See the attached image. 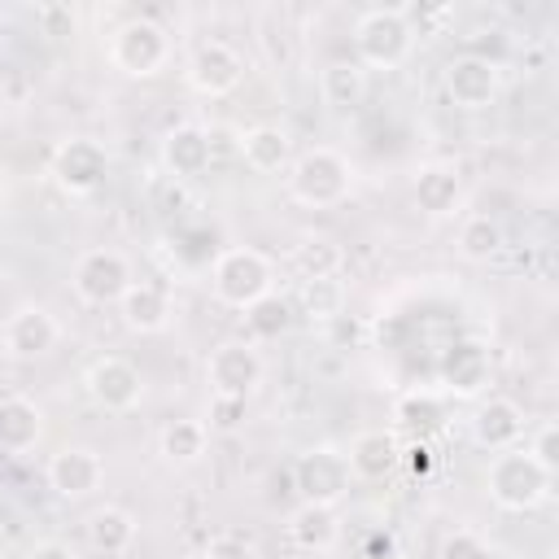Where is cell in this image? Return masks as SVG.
Masks as SVG:
<instances>
[{"instance_id": "6da1fadb", "label": "cell", "mask_w": 559, "mask_h": 559, "mask_svg": "<svg viewBox=\"0 0 559 559\" xmlns=\"http://www.w3.org/2000/svg\"><path fill=\"white\" fill-rule=\"evenodd\" d=\"M349 162L336 148H306L288 162V197L306 210H328L349 197Z\"/></svg>"}, {"instance_id": "7a4b0ae2", "label": "cell", "mask_w": 559, "mask_h": 559, "mask_svg": "<svg viewBox=\"0 0 559 559\" xmlns=\"http://www.w3.org/2000/svg\"><path fill=\"white\" fill-rule=\"evenodd\" d=\"M415 48V26L402 17V9H367L354 22V52L358 66L371 70H393L411 57Z\"/></svg>"}, {"instance_id": "3957f363", "label": "cell", "mask_w": 559, "mask_h": 559, "mask_svg": "<svg viewBox=\"0 0 559 559\" xmlns=\"http://www.w3.org/2000/svg\"><path fill=\"white\" fill-rule=\"evenodd\" d=\"M485 485H489V498H493L502 511H533V507L546 498V489H550V472H542V467L528 459L524 445H511V450L493 454Z\"/></svg>"}, {"instance_id": "277c9868", "label": "cell", "mask_w": 559, "mask_h": 559, "mask_svg": "<svg viewBox=\"0 0 559 559\" xmlns=\"http://www.w3.org/2000/svg\"><path fill=\"white\" fill-rule=\"evenodd\" d=\"M271 280H275L271 258L258 253V249H223V253L214 258V266H210L214 297H218L223 306H236V310H245V306H253L258 297H266V293H271Z\"/></svg>"}, {"instance_id": "5b68a950", "label": "cell", "mask_w": 559, "mask_h": 559, "mask_svg": "<svg viewBox=\"0 0 559 559\" xmlns=\"http://www.w3.org/2000/svg\"><path fill=\"white\" fill-rule=\"evenodd\" d=\"M170 57V39L153 17H127L109 39V61L127 79H153Z\"/></svg>"}, {"instance_id": "8992f818", "label": "cell", "mask_w": 559, "mask_h": 559, "mask_svg": "<svg viewBox=\"0 0 559 559\" xmlns=\"http://www.w3.org/2000/svg\"><path fill=\"white\" fill-rule=\"evenodd\" d=\"M349 480H354V472H349L345 454L332 445H314V450L297 454V463H293V485H297L301 502L336 507L349 493Z\"/></svg>"}, {"instance_id": "52a82bcc", "label": "cell", "mask_w": 559, "mask_h": 559, "mask_svg": "<svg viewBox=\"0 0 559 559\" xmlns=\"http://www.w3.org/2000/svg\"><path fill=\"white\" fill-rule=\"evenodd\" d=\"M131 288V262L118 249H87L74 262V297L87 306H118Z\"/></svg>"}, {"instance_id": "ba28073f", "label": "cell", "mask_w": 559, "mask_h": 559, "mask_svg": "<svg viewBox=\"0 0 559 559\" xmlns=\"http://www.w3.org/2000/svg\"><path fill=\"white\" fill-rule=\"evenodd\" d=\"M441 87L445 96L459 105V109H489L498 100V87H502V74L489 57L480 52H463V57H450L445 70H441Z\"/></svg>"}, {"instance_id": "9c48e42d", "label": "cell", "mask_w": 559, "mask_h": 559, "mask_svg": "<svg viewBox=\"0 0 559 559\" xmlns=\"http://www.w3.org/2000/svg\"><path fill=\"white\" fill-rule=\"evenodd\" d=\"M105 175H109V153H105L100 140L74 135V140H66V144L52 153V179H57V188L70 192V197L96 192V188L105 183Z\"/></svg>"}, {"instance_id": "30bf717a", "label": "cell", "mask_w": 559, "mask_h": 559, "mask_svg": "<svg viewBox=\"0 0 559 559\" xmlns=\"http://www.w3.org/2000/svg\"><path fill=\"white\" fill-rule=\"evenodd\" d=\"M205 380L210 393L218 397H249L253 384L262 380V354L249 341H223L205 358Z\"/></svg>"}, {"instance_id": "8fae6325", "label": "cell", "mask_w": 559, "mask_h": 559, "mask_svg": "<svg viewBox=\"0 0 559 559\" xmlns=\"http://www.w3.org/2000/svg\"><path fill=\"white\" fill-rule=\"evenodd\" d=\"M183 74H188V87L192 92H201V96H227V92H236L245 83V61H240V52L231 44L205 39L188 57V70Z\"/></svg>"}, {"instance_id": "7c38bea8", "label": "cell", "mask_w": 559, "mask_h": 559, "mask_svg": "<svg viewBox=\"0 0 559 559\" xmlns=\"http://www.w3.org/2000/svg\"><path fill=\"white\" fill-rule=\"evenodd\" d=\"M57 341H61V323H57L44 306H22V310H13V314L4 319V328H0V345H4V354L17 358V362H35V358L52 354Z\"/></svg>"}, {"instance_id": "4fadbf2b", "label": "cell", "mask_w": 559, "mask_h": 559, "mask_svg": "<svg viewBox=\"0 0 559 559\" xmlns=\"http://www.w3.org/2000/svg\"><path fill=\"white\" fill-rule=\"evenodd\" d=\"M437 380L450 397H476L489 389L493 380V358H489V345L480 341H454L445 345L441 362H437Z\"/></svg>"}, {"instance_id": "5bb4252c", "label": "cell", "mask_w": 559, "mask_h": 559, "mask_svg": "<svg viewBox=\"0 0 559 559\" xmlns=\"http://www.w3.org/2000/svg\"><path fill=\"white\" fill-rule=\"evenodd\" d=\"M87 393L96 406L105 411H131L144 393V380H140V367L118 358V354H105L87 367Z\"/></svg>"}, {"instance_id": "9a60e30c", "label": "cell", "mask_w": 559, "mask_h": 559, "mask_svg": "<svg viewBox=\"0 0 559 559\" xmlns=\"http://www.w3.org/2000/svg\"><path fill=\"white\" fill-rule=\"evenodd\" d=\"M210 157H214V144H210V131L197 127V122H179L162 135V166L170 170V179H197L210 170Z\"/></svg>"}, {"instance_id": "2e32d148", "label": "cell", "mask_w": 559, "mask_h": 559, "mask_svg": "<svg viewBox=\"0 0 559 559\" xmlns=\"http://www.w3.org/2000/svg\"><path fill=\"white\" fill-rule=\"evenodd\" d=\"M100 480H105V463L87 445H66L48 459V485L61 498H87L100 489Z\"/></svg>"}, {"instance_id": "e0dca14e", "label": "cell", "mask_w": 559, "mask_h": 559, "mask_svg": "<svg viewBox=\"0 0 559 559\" xmlns=\"http://www.w3.org/2000/svg\"><path fill=\"white\" fill-rule=\"evenodd\" d=\"M472 437H476L480 450H493V454L520 445V437H524V411H520V402H511V397H485L476 406V415H472Z\"/></svg>"}, {"instance_id": "ac0fdd59", "label": "cell", "mask_w": 559, "mask_h": 559, "mask_svg": "<svg viewBox=\"0 0 559 559\" xmlns=\"http://www.w3.org/2000/svg\"><path fill=\"white\" fill-rule=\"evenodd\" d=\"M411 197L415 205L428 214V218H450L459 214L463 205V175L445 162H432V166H419L415 183H411Z\"/></svg>"}, {"instance_id": "d6986e66", "label": "cell", "mask_w": 559, "mask_h": 559, "mask_svg": "<svg viewBox=\"0 0 559 559\" xmlns=\"http://www.w3.org/2000/svg\"><path fill=\"white\" fill-rule=\"evenodd\" d=\"M349 472L358 480H384L393 476V467H402V441L384 428H371V432H358L349 441V454H345Z\"/></svg>"}, {"instance_id": "ffe728a7", "label": "cell", "mask_w": 559, "mask_h": 559, "mask_svg": "<svg viewBox=\"0 0 559 559\" xmlns=\"http://www.w3.org/2000/svg\"><path fill=\"white\" fill-rule=\"evenodd\" d=\"M118 314H122V323H127L131 332H140V336L162 332V328L170 323V293H166L162 284H153V280H131V288H127L122 301H118Z\"/></svg>"}, {"instance_id": "44dd1931", "label": "cell", "mask_w": 559, "mask_h": 559, "mask_svg": "<svg viewBox=\"0 0 559 559\" xmlns=\"http://www.w3.org/2000/svg\"><path fill=\"white\" fill-rule=\"evenodd\" d=\"M341 537V520H336V507H323V502H301L293 515H288V542L306 555H323L332 550Z\"/></svg>"}, {"instance_id": "7402d4cb", "label": "cell", "mask_w": 559, "mask_h": 559, "mask_svg": "<svg viewBox=\"0 0 559 559\" xmlns=\"http://www.w3.org/2000/svg\"><path fill=\"white\" fill-rule=\"evenodd\" d=\"M393 419L397 428H406L415 441H428L432 432L445 428V397L437 389H406L393 402Z\"/></svg>"}, {"instance_id": "603a6c76", "label": "cell", "mask_w": 559, "mask_h": 559, "mask_svg": "<svg viewBox=\"0 0 559 559\" xmlns=\"http://www.w3.org/2000/svg\"><path fill=\"white\" fill-rule=\"evenodd\" d=\"M39 432H44V415L31 397H22V393L0 397V450L22 454L39 441Z\"/></svg>"}, {"instance_id": "cb8c5ba5", "label": "cell", "mask_w": 559, "mask_h": 559, "mask_svg": "<svg viewBox=\"0 0 559 559\" xmlns=\"http://www.w3.org/2000/svg\"><path fill=\"white\" fill-rule=\"evenodd\" d=\"M131 542H135V515H131V511H122V507H100V511L87 515V546H92L96 555H105V559L127 555Z\"/></svg>"}, {"instance_id": "d4e9b609", "label": "cell", "mask_w": 559, "mask_h": 559, "mask_svg": "<svg viewBox=\"0 0 559 559\" xmlns=\"http://www.w3.org/2000/svg\"><path fill=\"white\" fill-rule=\"evenodd\" d=\"M240 157H245L249 170L275 175V170H284V166L293 162V140H288V131H280V127H253V131H245V140H240Z\"/></svg>"}, {"instance_id": "484cf974", "label": "cell", "mask_w": 559, "mask_h": 559, "mask_svg": "<svg viewBox=\"0 0 559 559\" xmlns=\"http://www.w3.org/2000/svg\"><path fill=\"white\" fill-rule=\"evenodd\" d=\"M319 96L332 109H354L367 96V70L358 61H328L319 70Z\"/></svg>"}, {"instance_id": "4316f807", "label": "cell", "mask_w": 559, "mask_h": 559, "mask_svg": "<svg viewBox=\"0 0 559 559\" xmlns=\"http://www.w3.org/2000/svg\"><path fill=\"white\" fill-rule=\"evenodd\" d=\"M345 262V249L332 236H301V245H293V271L301 280H332Z\"/></svg>"}, {"instance_id": "83f0119b", "label": "cell", "mask_w": 559, "mask_h": 559, "mask_svg": "<svg viewBox=\"0 0 559 559\" xmlns=\"http://www.w3.org/2000/svg\"><path fill=\"white\" fill-rule=\"evenodd\" d=\"M502 245H507V236H502L498 218L472 214V218L459 223V253H463L467 262H489V258L502 253Z\"/></svg>"}, {"instance_id": "f1b7e54d", "label": "cell", "mask_w": 559, "mask_h": 559, "mask_svg": "<svg viewBox=\"0 0 559 559\" xmlns=\"http://www.w3.org/2000/svg\"><path fill=\"white\" fill-rule=\"evenodd\" d=\"M297 310H301L306 319H319V323L345 314V284H341L336 275H332V280H301V288H297Z\"/></svg>"}, {"instance_id": "f546056e", "label": "cell", "mask_w": 559, "mask_h": 559, "mask_svg": "<svg viewBox=\"0 0 559 559\" xmlns=\"http://www.w3.org/2000/svg\"><path fill=\"white\" fill-rule=\"evenodd\" d=\"M245 323H249V332L258 341H275V336H284L293 328V301L271 288L266 297H258L253 306H245Z\"/></svg>"}, {"instance_id": "4dcf8cb0", "label": "cell", "mask_w": 559, "mask_h": 559, "mask_svg": "<svg viewBox=\"0 0 559 559\" xmlns=\"http://www.w3.org/2000/svg\"><path fill=\"white\" fill-rule=\"evenodd\" d=\"M205 424L201 419H175V424H166L162 428V454H166V463H197L201 454H205Z\"/></svg>"}, {"instance_id": "1f68e13d", "label": "cell", "mask_w": 559, "mask_h": 559, "mask_svg": "<svg viewBox=\"0 0 559 559\" xmlns=\"http://www.w3.org/2000/svg\"><path fill=\"white\" fill-rule=\"evenodd\" d=\"M524 450H528V459H533L542 472H550V476H555V472H559V424H555V419L537 424Z\"/></svg>"}, {"instance_id": "d6a6232c", "label": "cell", "mask_w": 559, "mask_h": 559, "mask_svg": "<svg viewBox=\"0 0 559 559\" xmlns=\"http://www.w3.org/2000/svg\"><path fill=\"white\" fill-rule=\"evenodd\" d=\"M205 432H236L245 424V397H210V415H205Z\"/></svg>"}, {"instance_id": "836d02e7", "label": "cell", "mask_w": 559, "mask_h": 559, "mask_svg": "<svg viewBox=\"0 0 559 559\" xmlns=\"http://www.w3.org/2000/svg\"><path fill=\"white\" fill-rule=\"evenodd\" d=\"M437 559H493V550H489V546H485L476 533L454 528V533H445V542H441Z\"/></svg>"}, {"instance_id": "e575fe53", "label": "cell", "mask_w": 559, "mask_h": 559, "mask_svg": "<svg viewBox=\"0 0 559 559\" xmlns=\"http://www.w3.org/2000/svg\"><path fill=\"white\" fill-rule=\"evenodd\" d=\"M201 559H258V546L245 533H214Z\"/></svg>"}, {"instance_id": "d590c367", "label": "cell", "mask_w": 559, "mask_h": 559, "mask_svg": "<svg viewBox=\"0 0 559 559\" xmlns=\"http://www.w3.org/2000/svg\"><path fill=\"white\" fill-rule=\"evenodd\" d=\"M358 559H402V542L393 528H367L358 542Z\"/></svg>"}, {"instance_id": "8d00e7d4", "label": "cell", "mask_w": 559, "mask_h": 559, "mask_svg": "<svg viewBox=\"0 0 559 559\" xmlns=\"http://www.w3.org/2000/svg\"><path fill=\"white\" fill-rule=\"evenodd\" d=\"M35 17H39L44 35H52V39H61V35L74 31V13H70V4H39Z\"/></svg>"}, {"instance_id": "74e56055", "label": "cell", "mask_w": 559, "mask_h": 559, "mask_svg": "<svg viewBox=\"0 0 559 559\" xmlns=\"http://www.w3.org/2000/svg\"><path fill=\"white\" fill-rule=\"evenodd\" d=\"M328 336H332V345H362V336H367V323L362 319H349V314H336V319H328Z\"/></svg>"}, {"instance_id": "f35d334b", "label": "cell", "mask_w": 559, "mask_h": 559, "mask_svg": "<svg viewBox=\"0 0 559 559\" xmlns=\"http://www.w3.org/2000/svg\"><path fill=\"white\" fill-rule=\"evenodd\" d=\"M402 463H406L415 476H424V472L432 467V445H428V441H411V445H402Z\"/></svg>"}, {"instance_id": "ab89813d", "label": "cell", "mask_w": 559, "mask_h": 559, "mask_svg": "<svg viewBox=\"0 0 559 559\" xmlns=\"http://www.w3.org/2000/svg\"><path fill=\"white\" fill-rule=\"evenodd\" d=\"M31 559H79V555H74V546H66V542H39V546L31 550Z\"/></svg>"}, {"instance_id": "60d3db41", "label": "cell", "mask_w": 559, "mask_h": 559, "mask_svg": "<svg viewBox=\"0 0 559 559\" xmlns=\"http://www.w3.org/2000/svg\"><path fill=\"white\" fill-rule=\"evenodd\" d=\"M0 39H4V17H0Z\"/></svg>"}, {"instance_id": "b9f144b4", "label": "cell", "mask_w": 559, "mask_h": 559, "mask_svg": "<svg viewBox=\"0 0 559 559\" xmlns=\"http://www.w3.org/2000/svg\"><path fill=\"white\" fill-rule=\"evenodd\" d=\"M0 284H4V266H0Z\"/></svg>"}]
</instances>
